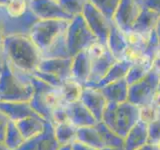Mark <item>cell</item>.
<instances>
[{"label":"cell","instance_id":"f35d334b","mask_svg":"<svg viewBox=\"0 0 160 150\" xmlns=\"http://www.w3.org/2000/svg\"><path fill=\"white\" fill-rule=\"evenodd\" d=\"M10 121V119L5 113L2 111H0V141L4 142V138H5V134H6V130L8 123Z\"/></svg>","mask_w":160,"mask_h":150},{"label":"cell","instance_id":"8992f818","mask_svg":"<svg viewBox=\"0 0 160 150\" xmlns=\"http://www.w3.org/2000/svg\"><path fill=\"white\" fill-rule=\"evenodd\" d=\"M91 61V71L85 86H93L101 80L112 65L117 61L108 46L100 41H96L86 49Z\"/></svg>","mask_w":160,"mask_h":150},{"label":"cell","instance_id":"816d5d0a","mask_svg":"<svg viewBox=\"0 0 160 150\" xmlns=\"http://www.w3.org/2000/svg\"><path fill=\"white\" fill-rule=\"evenodd\" d=\"M159 89H160V82H159Z\"/></svg>","mask_w":160,"mask_h":150},{"label":"cell","instance_id":"c3c4849f","mask_svg":"<svg viewBox=\"0 0 160 150\" xmlns=\"http://www.w3.org/2000/svg\"><path fill=\"white\" fill-rule=\"evenodd\" d=\"M58 150H71V145H62Z\"/></svg>","mask_w":160,"mask_h":150},{"label":"cell","instance_id":"9c48e42d","mask_svg":"<svg viewBox=\"0 0 160 150\" xmlns=\"http://www.w3.org/2000/svg\"><path fill=\"white\" fill-rule=\"evenodd\" d=\"M39 20L31 10L20 17H11L6 12L5 6H0V28L4 37L12 35H29L33 25Z\"/></svg>","mask_w":160,"mask_h":150},{"label":"cell","instance_id":"ffe728a7","mask_svg":"<svg viewBox=\"0 0 160 150\" xmlns=\"http://www.w3.org/2000/svg\"><path fill=\"white\" fill-rule=\"evenodd\" d=\"M148 141V124L139 120L124 137V149L136 150Z\"/></svg>","mask_w":160,"mask_h":150},{"label":"cell","instance_id":"4dcf8cb0","mask_svg":"<svg viewBox=\"0 0 160 150\" xmlns=\"http://www.w3.org/2000/svg\"><path fill=\"white\" fill-rule=\"evenodd\" d=\"M109 21H112L120 0H89Z\"/></svg>","mask_w":160,"mask_h":150},{"label":"cell","instance_id":"ba28073f","mask_svg":"<svg viewBox=\"0 0 160 150\" xmlns=\"http://www.w3.org/2000/svg\"><path fill=\"white\" fill-rule=\"evenodd\" d=\"M159 82L160 74L151 69L142 79L129 85L128 101L138 107L151 104L154 94L159 88Z\"/></svg>","mask_w":160,"mask_h":150},{"label":"cell","instance_id":"5bb4252c","mask_svg":"<svg viewBox=\"0 0 160 150\" xmlns=\"http://www.w3.org/2000/svg\"><path fill=\"white\" fill-rule=\"evenodd\" d=\"M72 57L70 58H47L41 59L36 70L51 73L65 80L71 78Z\"/></svg>","mask_w":160,"mask_h":150},{"label":"cell","instance_id":"d6986e66","mask_svg":"<svg viewBox=\"0 0 160 150\" xmlns=\"http://www.w3.org/2000/svg\"><path fill=\"white\" fill-rule=\"evenodd\" d=\"M160 16L152 10L142 6L136 21L134 22L132 29L130 31H134L136 33L141 34L142 36L149 37V35L156 27Z\"/></svg>","mask_w":160,"mask_h":150},{"label":"cell","instance_id":"603a6c76","mask_svg":"<svg viewBox=\"0 0 160 150\" xmlns=\"http://www.w3.org/2000/svg\"><path fill=\"white\" fill-rule=\"evenodd\" d=\"M132 63L133 62L129 61V60H126V59L117 60V61L112 65V67L109 69V71L106 73V75H105L98 83H96L91 87L101 88L109 83L116 81V80L125 78L129 71L130 67H131Z\"/></svg>","mask_w":160,"mask_h":150},{"label":"cell","instance_id":"f6af8a7d","mask_svg":"<svg viewBox=\"0 0 160 150\" xmlns=\"http://www.w3.org/2000/svg\"><path fill=\"white\" fill-rule=\"evenodd\" d=\"M4 39H5V37H4V35L2 33L1 28H0V50H2V51H3V42H4Z\"/></svg>","mask_w":160,"mask_h":150},{"label":"cell","instance_id":"44dd1931","mask_svg":"<svg viewBox=\"0 0 160 150\" xmlns=\"http://www.w3.org/2000/svg\"><path fill=\"white\" fill-rule=\"evenodd\" d=\"M99 89L101 90L107 102L121 103L128 100L129 84L125 78L116 80V81L109 83Z\"/></svg>","mask_w":160,"mask_h":150},{"label":"cell","instance_id":"ab89813d","mask_svg":"<svg viewBox=\"0 0 160 150\" xmlns=\"http://www.w3.org/2000/svg\"><path fill=\"white\" fill-rule=\"evenodd\" d=\"M70 145H71V150H99V149L90 146V145L80 142L78 140H75V141H73Z\"/></svg>","mask_w":160,"mask_h":150},{"label":"cell","instance_id":"7a4b0ae2","mask_svg":"<svg viewBox=\"0 0 160 150\" xmlns=\"http://www.w3.org/2000/svg\"><path fill=\"white\" fill-rule=\"evenodd\" d=\"M33 92L31 75L14 68L4 59L0 72V101H30Z\"/></svg>","mask_w":160,"mask_h":150},{"label":"cell","instance_id":"f5cc1de1","mask_svg":"<svg viewBox=\"0 0 160 150\" xmlns=\"http://www.w3.org/2000/svg\"><path fill=\"white\" fill-rule=\"evenodd\" d=\"M159 145H160V142H159Z\"/></svg>","mask_w":160,"mask_h":150},{"label":"cell","instance_id":"d590c367","mask_svg":"<svg viewBox=\"0 0 160 150\" xmlns=\"http://www.w3.org/2000/svg\"><path fill=\"white\" fill-rule=\"evenodd\" d=\"M69 121V115L67 110V103H62L53 110L52 112V123H62Z\"/></svg>","mask_w":160,"mask_h":150},{"label":"cell","instance_id":"60d3db41","mask_svg":"<svg viewBox=\"0 0 160 150\" xmlns=\"http://www.w3.org/2000/svg\"><path fill=\"white\" fill-rule=\"evenodd\" d=\"M152 70L160 74V52H157L152 59Z\"/></svg>","mask_w":160,"mask_h":150},{"label":"cell","instance_id":"ee69618b","mask_svg":"<svg viewBox=\"0 0 160 150\" xmlns=\"http://www.w3.org/2000/svg\"><path fill=\"white\" fill-rule=\"evenodd\" d=\"M155 32L157 34V37H158V41H159V49H160V18L158 20V22L156 24V27H155ZM158 49V50H159Z\"/></svg>","mask_w":160,"mask_h":150},{"label":"cell","instance_id":"f1b7e54d","mask_svg":"<svg viewBox=\"0 0 160 150\" xmlns=\"http://www.w3.org/2000/svg\"><path fill=\"white\" fill-rule=\"evenodd\" d=\"M96 128L101 136L104 146L107 147H124V138L110 129L103 121H98L96 123Z\"/></svg>","mask_w":160,"mask_h":150},{"label":"cell","instance_id":"4fadbf2b","mask_svg":"<svg viewBox=\"0 0 160 150\" xmlns=\"http://www.w3.org/2000/svg\"><path fill=\"white\" fill-rule=\"evenodd\" d=\"M80 101L89 109L97 121H101L103 112L107 105V100L101 90L91 86H83Z\"/></svg>","mask_w":160,"mask_h":150},{"label":"cell","instance_id":"74e56055","mask_svg":"<svg viewBox=\"0 0 160 150\" xmlns=\"http://www.w3.org/2000/svg\"><path fill=\"white\" fill-rule=\"evenodd\" d=\"M141 6L146 7L160 16V0H137Z\"/></svg>","mask_w":160,"mask_h":150},{"label":"cell","instance_id":"7bdbcfd3","mask_svg":"<svg viewBox=\"0 0 160 150\" xmlns=\"http://www.w3.org/2000/svg\"><path fill=\"white\" fill-rule=\"evenodd\" d=\"M155 107H156L158 110H160V89L158 88V90L156 92H155L154 96H153V99H152V103Z\"/></svg>","mask_w":160,"mask_h":150},{"label":"cell","instance_id":"7402d4cb","mask_svg":"<svg viewBox=\"0 0 160 150\" xmlns=\"http://www.w3.org/2000/svg\"><path fill=\"white\" fill-rule=\"evenodd\" d=\"M45 122H46V120L41 116H29L18 120L15 123L19 128L20 132L22 133L23 137L26 140L42 133L44 130Z\"/></svg>","mask_w":160,"mask_h":150},{"label":"cell","instance_id":"7c38bea8","mask_svg":"<svg viewBox=\"0 0 160 150\" xmlns=\"http://www.w3.org/2000/svg\"><path fill=\"white\" fill-rule=\"evenodd\" d=\"M28 7L41 20H72L74 18L64 11L63 8L60 6L58 0H31L28 4Z\"/></svg>","mask_w":160,"mask_h":150},{"label":"cell","instance_id":"277c9868","mask_svg":"<svg viewBox=\"0 0 160 150\" xmlns=\"http://www.w3.org/2000/svg\"><path fill=\"white\" fill-rule=\"evenodd\" d=\"M31 75V74H30ZM34 92L30 100V105L40 116L46 121L52 122V112L58 105L65 103L63 101L61 89L45 83L31 75Z\"/></svg>","mask_w":160,"mask_h":150},{"label":"cell","instance_id":"484cf974","mask_svg":"<svg viewBox=\"0 0 160 150\" xmlns=\"http://www.w3.org/2000/svg\"><path fill=\"white\" fill-rule=\"evenodd\" d=\"M77 127L70 121L54 124V131L57 141L61 145H69L76 140Z\"/></svg>","mask_w":160,"mask_h":150},{"label":"cell","instance_id":"8d00e7d4","mask_svg":"<svg viewBox=\"0 0 160 150\" xmlns=\"http://www.w3.org/2000/svg\"><path fill=\"white\" fill-rule=\"evenodd\" d=\"M148 136L149 142H160V119L148 124Z\"/></svg>","mask_w":160,"mask_h":150},{"label":"cell","instance_id":"9a60e30c","mask_svg":"<svg viewBox=\"0 0 160 150\" xmlns=\"http://www.w3.org/2000/svg\"><path fill=\"white\" fill-rule=\"evenodd\" d=\"M67 110L69 121L73 123L77 128L95 126L98 122L94 115L80 100L73 103H67Z\"/></svg>","mask_w":160,"mask_h":150},{"label":"cell","instance_id":"b9f144b4","mask_svg":"<svg viewBox=\"0 0 160 150\" xmlns=\"http://www.w3.org/2000/svg\"><path fill=\"white\" fill-rule=\"evenodd\" d=\"M136 150H160V145L159 143H153V142H147L145 143L143 146L139 147Z\"/></svg>","mask_w":160,"mask_h":150},{"label":"cell","instance_id":"4316f807","mask_svg":"<svg viewBox=\"0 0 160 150\" xmlns=\"http://www.w3.org/2000/svg\"><path fill=\"white\" fill-rule=\"evenodd\" d=\"M76 140L87 145H90V146L99 150L104 147V143L102 141L101 136H100L96 126L79 127L77 129Z\"/></svg>","mask_w":160,"mask_h":150},{"label":"cell","instance_id":"83f0119b","mask_svg":"<svg viewBox=\"0 0 160 150\" xmlns=\"http://www.w3.org/2000/svg\"><path fill=\"white\" fill-rule=\"evenodd\" d=\"M60 89H61L63 101L65 103H73L80 100L83 85L73 78H68L63 81Z\"/></svg>","mask_w":160,"mask_h":150},{"label":"cell","instance_id":"bcb514c9","mask_svg":"<svg viewBox=\"0 0 160 150\" xmlns=\"http://www.w3.org/2000/svg\"><path fill=\"white\" fill-rule=\"evenodd\" d=\"M100 150H125V149H124V147H107V146H104Z\"/></svg>","mask_w":160,"mask_h":150},{"label":"cell","instance_id":"30bf717a","mask_svg":"<svg viewBox=\"0 0 160 150\" xmlns=\"http://www.w3.org/2000/svg\"><path fill=\"white\" fill-rule=\"evenodd\" d=\"M81 15L86 21L90 30L97 37L98 41L107 45L111 21H109L89 0H87L85 3Z\"/></svg>","mask_w":160,"mask_h":150},{"label":"cell","instance_id":"681fc988","mask_svg":"<svg viewBox=\"0 0 160 150\" xmlns=\"http://www.w3.org/2000/svg\"><path fill=\"white\" fill-rule=\"evenodd\" d=\"M11 0H0V6H6Z\"/></svg>","mask_w":160,"mask_h":150},{"label":"cell","instance_id":"836d02e7","mask_svg":"<svg viewBox=\"0 0 160 150\" xmlns=\"http://www.w3.org/2000/svg\"><path fill=\"white\" fill-rule=\"evenodd\" d=\"M159 119V110L153 104L144 105L139 107V120L150 124Z\"/></svg>","mask_w":160,"mask_h":150},{"label":"cell","instance_id":"cb8c5ba5","mask_svg":"<svg viewBox=\"0 0 160 150\" xmlns=\"http://www.w3.org/2000/svg\"><path fill=\"white\" fill-rule=\"evenodd\" d=\"M152 69V59L147 56H142L140 59L132 63L126 75V81L129 85L139 81Z\"/></svg>","mask_w":160,"mask_h":150},{"label":"cell","instance_id":"8fae6325","mask_svg":"<svg viewBox=\"0 0 160 150\" xmlns=\"http://www.w3.org/2000/svg\"><path fill=\"white\" fill-rule=\"evenodd\" d=\"M141 8L142 6L137 0H120L112 21L123 32H129L136 21Z\"/></svg>","mask_w":160,"mask_h":150},{"label":"cell","instance_id":"ac0fdd59","mask_svg":"<svg viewBox=\"0 0 160 150\" xmlns=\"http://www.w3.org/2000/svg\"><path fill=\"white\" fill-rule=\"evenodd\" d=\"M90 71H91V61L88 56L87 50H83L74 55L72 57L71 78L85 86L88 81Z\"/></svg>","mask_w":160,"mask_h":150},{"label":"cell","instance_id":"e0dca14e","mask_svg":"<svg viewBox=\"0 0 160 150\" xmlns=\"http://www.w3.org/2000/svg\"><path fill=\"white\" fill-rule=\"evenodd\" d=\"M107 46L112 55L117 60L125 59V53L128 48V42L125 33L113 21L110 23V32Z\"/></svg>","mask_w":160,"mask_h":150},{"label":"cell","instance_id":"1f68e13d","mask_svg":"<svg viewBox=\"0 0 160 150\" xmlns=\"http://www.w3.org/2000/svg\"><path fill=\"white\" fill-rule=\"evenodd\" d=\"M87 0H58L60 6L70 16L75 17L78 15H81L84 5Z\"/></svg>","mask_w":160,"mask_h":150},{"label":"cell","instance_id":"e575fe53","mask_svg":"<svg viewBox=\"0 0 160 150\" xmlns=\"http://www.w3.org/2000/svg\"><path fill=\"white\" fill-rule=\"evenodd\" d=\"M31 75L40 80H42L45 83L52 85V86H55V87H61V85L64 81L63 79L56 76V75H53L51 73H47V72H42V71H39V70H35V71L31 73Z\"/></svg>","mask_w":160,"mask_h":150},{"label":"cell","instance_id":"3957f363","mask_svg":"<svg viewBox=\"0 0 160 150\" xmlns=\"http://www.w3.org/2000/svg\"><path fill=\"white\" fill-rule=\"evenodd\" d=\"M107 126L124 138L139 121V107L131 102H107L102 120Z\"/></svg>","mask_w":160,"mask_h":150},{"label":"cell","instance_id":"6da1fadb","mask_svg":"<svg viewBox=\"0 0 160 150\" xmlns=\"http://www.w3.org/2000/svg\"><path fill=\"white\" fill-rule=\"evenodd\" d=\"M3 56L11 66L29 74L37 69L41 61V52L29 35H12L5 37Z\"/></svg>","mask_w":160,"mask_h":150},{"label":"cell","instance_id":"2e32d148","mask_svg":"<svg viewBox=\"0 0 160 150\" xmlns=\"http://www.w3.org/2000/svg\"><path fill=\"white\" fill-rule=\"evenodd\" d=\"M0 111L5 113L10 120L15 122L29 116H40L32 108L29 101H0Z\"/></svg>","mask_w":160,"mask_h":150},{"label":"cell","instance_id":"d6a6232c","mask_svg":"<svg viewBox=\"0 0 160 150\" xmlns=\"http://www.w3.org/2000/svg\"><path fill=\"white\" fill-rule=\"evenodd\" d=\"M5 9L11 17H20L27 12L29 7L26 0H11Z\"/></svg>","mask_w":160,"mask_h":150},{"label":"cell","instance_id":"f546056e","mask_svg":"<svg viewBox=\"0 0 160 150\" xmlns=\"http://www.w3.org/2000/svg\"><path fill=\"white\" fill-rule=\"evenodd\" d=\"M25 141V138L23 137L22 133L20 132L19 128L17 127L16 123L13 120H10L7 126L6 134H5L4 143L12 150H17L23 142Z\"/></svg>","mask_w":160,"mask_h":150},{"label":"cell","instance_id":"7dc6e473","mask_svg":"<svg viewBox=\"0 0 160 150\" xmlns=\"http://www.w3.org/2000/svg\"><path fill=\"white\" fill-rule=\"evenodd\" d=\"M0 150H12V149H10L4 142L0 141Z\"/></svg>","mask_w":160,"mask_h":150},{"label":"cell","instance_id":"5b68a950","mask_svg":"<svg viewBox=\"0 0 160 150\" xmlns=\"http://www.w3.org/2000/svg\"><path fill=\"white\" fill-rule=\"evenodd\" d=\"M70 21L71 20L39 19L31 28L29 37L40 50V52H43L60 35L67 31Z\"/></svg>","mask_w":160,"mask_h":150},{"label":"cell","instance_id":"52a82bcc","mask_svg":"<svg viewBox=\"0 0 160 150\" xmlns=\"http://www.w3.org/2000/svg\"><path fill=\"white\" fill-rule=\"evenodd\" d=\"M66 40L69 55L71 57L80 51L86 50L90 45L98 41L82 15L75 16L70 21L66 31Z\"/></svg>","mask_w":160,"mask_h":150},{"label":"cell","instance_id":"d4e9b609","mask_svg":"<svg viewBox=\"0 0 160 150\" xmlns=\"http://www.w3.org/2000/svg\"><path fill=\"white\" fill-rule=\"evenodd\" d=\"M61 145L57 141L54 131V124L46 121L44 125V130L38 135L36 150H58Z\"/></svg>","mask_w":160,"mask_h":150},{"label":"cell","instance_id":"f907efd6","mask_svg":"<svg viewBox=\"0 0 160 150\" xmlns=\"http://www.w3.org/2000/svg\"><path fill=\"white\" fill-rule=\"evenodd\" d=\"M26 1H27V3L29 4V2H30V1H31V0H26Z\"/></svg>","mask_w":160,"mask_h":150}]
</instances>
